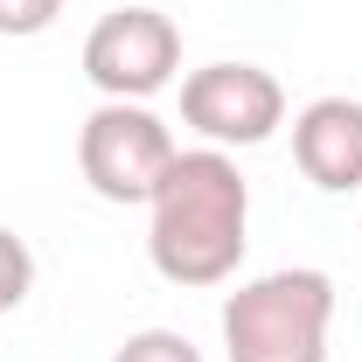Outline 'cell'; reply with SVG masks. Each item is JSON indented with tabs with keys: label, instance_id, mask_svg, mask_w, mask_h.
Here are the masks:
<instances>
[{
	"label": "cell",
	"instance_id": "obj_5",
	"mask_svg": "<svg viewBox=\"0 0 362 362\" xmlns=\"http://www.w3.org/2000/svg\"><path fill=\"white\" fill-rule=\"evenodd\" d=\"M84 77L98 84V98L146 105L181 77V28L160 7H112L84 35Z\"/></svg>",
	"mask_w": 362,
	"mask_h": 362
},
{
	"label": "cell",
	"instance_id": "obj_2",
	"mask_svg": "<svg viewBox=\"0 0 362 362\" xmlns=\"http://www.w3.org/2000/svg\"><path fill=\"white\" fill-rule=\"evenodd\" d=\"M334 279L320 265H286L244 279L223 300V356L230 362H327Z\"/></svg>",
	"mask_w": 362,
	"mask_h": 362
},
{
	"label": "cell",
	"instance_id": "obj_9",
	"mask_svg": "<svg viewBox=\"0 0 362 362\" xmlns=\"http://www.w3.org/2000/svg\"><path fill=\"white\" fill-rule=\"evenodd\" d=\"M63 14V0H0V35L7 42H28V35H49Z\"/></svg>",
	"mask_w": 362,
	"mask_h": 362
},
{
	"label": "cell",
	"instance_id": "obj_6",
	"mask_svg": "<svg viewBox=\"0 0 362 362\" xmlns=\"http://www.w3.org/2000/svg\"><path fill=\"white\" fill-rule=\"evenodd\" d=\"M293 160L320 195L362 188V98H314L293 119Z\"/></svg>",
	"mask_w": 362,
	"mask_h": 362
},
{
	"label": "cell",
	"instance_id": "obj_4",
	"mask_svg": "<svg viewBox=\"0 0 362 362\" xmlns=\"http://www.w3.org/2000/svg\"><path fill=\"white\" fill-rule=\"evenodd\" d=\"M181 119L202 146H265L286 126V84L265 63H202L181 77Z\"/></svg>",
	"mask_w": 362,
	"mask_h": 362
},
{
	"label": "cell",
	"instance_id": "obj_1",
	"mask_svg": "<svg viewBox=\"0 0 362 362\" xmlns=\"http://www.w3.org/2000/svg\"><path fill=\"white\" fill-rule=\"evenodd\" d=\"M251 244V181L223 146H188L146 195V258L168 286H223Z\"/></svg>",
	"mask_w": 362,
	"mask_h": 362
},
{
	"label": "cell",
	"instance_id": "obj_3",
	"mask_svg": "<svg viewBox=\"0 0 362 362\" xmlns=\"http://www.w3.org/2000/svg\"><path fill=\"white\" fill-rule=\"evenodd\" d=\"M175 153L181 146L168 119L133 98H98V112L77 126V175L90 181L98 202H146Z\"/></svg>",
	"mask_w": 362,
	"mask_h": 362
},
{
	"label": "cell",
	"instance_id": "obj_7",
	"mask_svg": "<svg viewBox=\"0 0 362 362\" xmlns=\"http://www.w3.org/2000/svg\"><path fill=\"white\" fill-rule=\"evenodd\" d=\"M112 362H202V349L181 327H139V334H126L112 349Z\"/></svg>",
	"mask_w": 362,
	"mask_h": 362
},
{
	"label": "cell",
	"instance_id": "obj_8",
	"mask_svg": "<svg viewBox=\"0 0 362 362\" xmlns=\"http://www.w3.org/2000/svg\"><path fill=\"white\" fill-rule=\"evenodd\" d=\"M28 293H35V251L0 223V314H14Z\"/></svg>",
	"mask_w": 362,
	"mask_h": 362
}]
</instances>
